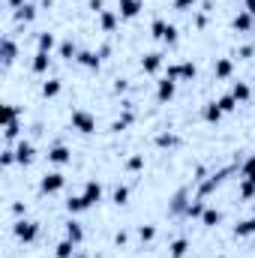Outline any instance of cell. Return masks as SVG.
Here are the masks:
<instances>
[{"label": "cell", "mask_w": 255, "mask_h": 258, "mask_svg": "<svg viewBox=\"0 0 255 258\" xmlns=\"http://www.w3.org/2000/svg\"><path fill=\"white\" fill-rule=\"evenodd\" d=\"M252 93H255V84H252Z\"/></svg>", "instance_id": "obj_48"}, {"label": "cell", "mask_w": 255, "mask_h": 258, "mask_svg": "<svg viewBox=\"0 0 255 258\" xmlns=\"http://www.w3.org/2000/svg\"><path fill=\"white\" fill-rule=\"evenodd\" d=\"M201 213H204V198H195L186 204V216L189 219H201Z\"/></svg>", "instance_id": "obj_34"}, {"label": "cell", "mask_w": 255, "mask_h": 258, "mask_svg": "<svg viewBox=\"0 0 255 258\" xmlns=\"http://www.w3.org/2000/svg\"><path fill=\"white\" fill-rule=\"evenodd\" d=\"M141 69H144V72H150V75H153V72H159V69H162V54H159V51L144 54V57H141Z\"/></svg>", "instance_id": "obj_15"}, {"label": "cell", "mask_w": 255, "mask_h": 258, "mask_svg": "<svg viewBox=\"0 0 255 258\" xmlns=\"http://www.w3.org/2000/svg\"><path fill=\"white\" fill-rule=\"evenodd\" d=\"M132 120H135V117H132V111H126L123 117H117V120L111 123V132H120V129H126L129 123H132Z\"/></svg>", "instance_id": "obj_39"}, {"label": "cell", "mask_w": 255, "mask_h": 258, "mask_svg": "<svg viewBox=\"0 0 255 258\" xmlns=\"http://www.w3.org/2000/svg\"><path fill=\"white\" fill-rule=\"evenodd\" d=\"M72 252H75V243H72V240H60V243L54 246V255L57 258H72Z\"/></svg>", "instance_id": "obj_35"}, {"label": "cell", "mask_w": 255, "mask_h": 258, "mask_svg": "<svg viewBox=\"0 0 255 258\" xmlns=\"http://www.w3.org/2000/svg\"><path fill=\"white\" fill-rule=\"evenodd\" d=\"M231 72H234V63L228 60V57H219L216 63H213V75L222 81V78H231Z\"/></svg>", "instance_id": "obj_19"}, {"label": "cell", "mask_w": 255, "mask_h": 258, "mask_svg": "<svg viewBox=\"0 0 255 258\" xmlns=\"http://www.w3.org/2000/svg\"><path fill=\"white\" fill-rule=\"evenodd\" d=\"M186 252H189V240H186V237L171 240V246H168V255H171V258H183Z\"/></svg>", "instance_id": "obj_24"}, {"label": "cell", "mask_w": 255, "mask_h": 258, "mask_svg": "<svg viewBox=\"0 0 255 258\" xmlns=\"http://www.w3.org/2000/svg\"><path fill=\"white\" fill-rule=\"evenodd\" d=\"M216 102H219V108H222V111H225V114H231V111H234V108H237V105H240V102H237V99H234V96H231V93H222V96H219V99H216Z\"/></svg>", "instance_id": "obj_32"}, {"label": "cell", "mask_w": 255, "mask_h": 258, "mask_svg": "<svg viewBox=\"0 0 255 258\" xmlns=\"http://www.w3.org/2000/svg\"><path fill=\"white\" fill-rule=\"evenodd\" d=\"M99 24H102V30H105V33H111V30L117 27V12L102 9V12H99Z\"/></svg>", "instance_id": "obj_25"}, {"label": "cell", "mask_w": 255, "mask_h": 258, "mask_svg": "<svg viewBox=\"0 0 255 258\" xmlns=\"http://www.w3.org/2000/svg\"><path fill=\"white\" fill-rule=\"evenodd\" d=\"M48 162H54V165H66V162H72V150L66 147V144H51L48 147Z\"/></svg>", "instance_id": "obj_9"}, {"label": "cell", "mask_w": 255, "mask_h": 258, "mask_svg": "<svg viewBox=\"0 0 255 258\" xmlns=\"http://www.w3.org/2000/svg\"><path fill=\"white\" fill-rule=\"evenodd\" d=\"M198 0H174V9H180V12H186V9H192Z\"/></svg>", "instance_id": "obj_44"}, {"label": "cell", "mask_w": 255, "mask_h": 258, "mask_svg": "<svg viewBox=\"0 0 255 258\" xmlns=\"http://www.w3.org/2000/svg\"><path fill=\"white\" fill-rule=\"evenodd\" d=\"M138 237H141L144 243H150V240L156 237V228H153V225H141V228H138Z\"/></svg>", "instance_id": "obj_42"}, {"label": "cell", "mask_w": 255, "mask_h": 258, "mask_svg": "<svg viewBox=\"0 0 255 258\" xmlns=\"http://www.w3.org/2000/svg\"><path fill=\"white\" fill-rule=\"evenodd\" d=\"M90 9H93V12H96V15H99V12H102V9H105V3H102V0H90Z\"/></svg>", "instance_id": "obj_46"}, {"label": "cell", "mask_w": 255, "mask_h": 258, "mask_svg": "<svg viewBox=\"0 0 255 258\" xmlns=\"http://www.w3.org/2000/svg\"><path fill=\"white\" fill-rule=\"evenodd\" d=\"M252 234H255V216H249V219H243V222L234 225V237H252Z\"/></svg>", "instance_id": "obj_27"}, {"label": "cell", "mask_w": 255, "mask_h": 258, "mask_svg": "<svg viewBox=\"0 0 255 258\" xmlns=\"http://www.w3.org/2000/svg\"><path fill=\"white\" fill-rule=\"evenodd\" d=\"M57 45V39H54V33H48V30H42L39 36H36V51H48L51 54V48Z\"/></svg>", "instance_id": "obj_21"}, {"label": "cell", "mask_w": 255, "mask_h": 258, "mask_svg": "<svg viewBox=\"0 0 255 258\" xmlns=\"http://www.w3.org/2000/svg\"><path fill=\"white\" fill-rule=\"evenodd\" d=\"M60 87H63V84H60L57 78H48V81L42 84V96H45V99H54V96L60 93Z\"/></svg>", "instance_id": "obj_30"}, {"label": "cell", "mask_w": 255, "mask_h": 258, "mask_svg": "<svg viewBox=\"0 0 255 258\" xmlns=\"http://www.w3.org/2000/svg\"><path fill=\"white\" fill-rule=\"evenodd\" d=\"M15 18H18V21H24V24H27V21H33V18H36V6H33V3L18 6V9H15Z\"/></svg>", "instance_id": "obj_28"}, {"label": "cell", "mask_w": 255, "mask_h": 258, "mask_svg": "<svg viewBox=\"0 0 255 258\" xmlns=\"http://www.w3.org/2000/svg\"><path fill=\"white\" fill-rule=\"evenodd\" d=\"M0 162H3V168H9V165L15 162V147H6L3 156H0Z\"/></svg>", "instance_id": "obj_43"}, {"label": "cell", "mask_w": 255, "mask_h": 258, "mask_svg": "<svg viewBox=\"0 0 255 258\" xmlns=\"http://www.w3.org/2000/svg\"><path fill=\"white\" fill-rule=\"evenodd\" d=\"M12 213H15L18 219H24V213H27V207H24L21 201H15V204H12Z\"/></svg>", "instance_id": "obj_45"}, {"label": "cell", "mask_w": 255, "mask_h": 258, "mask_svg": "<svg viewBox=\"0 0 255 258\" xmlns=\"http://www.w3.org/2000/svg\"><path fill=\"white\" fill-rule=\"evenodd\" d=\"M243 3H246V12H252L255 15V0H243Z\"/></svg>", "instance_id": "obj_47"}, {"label": "cell", "mask_w": 255, "mask_h": 258, "mask_svg": "<svg viewBox=\"0 0 255 258\" xmlns=\"http://www.w3.org/2000/svg\"><path fill=\"white\" fill-rule=\"evenodd\" d=\"M252 27H255V15L246 12V9H240V12L231 18V30H237V33H249Z\"/></svg>", "instance_id": "obj_8"}, {"label": "cell", "mask_w": 255, "mask_h": 258, "mask_svg": "<svg viewBox=\"0 0 255 258\" xmlns=\"http://www.w3.org/2000/svg\"><path fill=\"white\" fill-rule=\"evenodd\" d=\"M150 33H153V39H159V42H165V45H174V42H177V27H174L171 21H165V18H153Z\"/></svg>", "instance_id": "obj_1"}, {"label": "cell", "mask_w": 255, "mask_h": 258, "mask_svg": "<svg viewBox=\"0 0 255 258\" xmlns=\"http://www.w3.org/2000/svg\"><path fill=\"white\" fill-rule=\"evenodd\" d=\"M0 57H3V66L15 63V57H18V45H15L12 36H3V42H0Z\"/></svg>", "instance_id": "obj_10"}, {"label": "cell", "mask_w": 255, "mask_h": 258, "mask_svg": "<svg viewBox=\"0 0 255 258\" xmlns=\"http://www.w3.org/2000/svg\"><path fill=\"white\" fill-rule=\"evenodd\" d=\"M75 60L84 66V69H99V63H102V57H99L96 51H78V57H75Z\"/></svg>", "instance_id": "obj_17"}, {"label": "cell", "mask_w": 255, "mask_h": 258, "mask_svg": "<svg viewBox=\"0 0 255 258\" xmlns=\"http://www.w3.org/2000/svg\"><path fill=\"white\" fill-rule=\"evenodd\" d=\"M48 66H51V54H48V51H36V54H33V63H30L33 72L42 75V72H48Z\"/></svg>", "instance_id": "obj_18"}, {"label": "cell", "mask_w": 255, "mask_h": 258, "mask_svg": "<svg viewBox=\"0 0 255 258\" xmlns=\"http://www.w3.org/2000/svg\"><path fill=\"white\" fill-rule=\"evenodd\" d=\"M231 96H234L237 102H246V99L252 96V87H249L246 81H234V84H231Z\"/></svg>", "instance_id": "obj_22"}, {"label": "cell", "mask_w": 255, "mask_h": 258, "mask_svg": "<svg viewBox=\"0 0 255 258\" xmlns=\"http://www.w3.org/2000/svg\"><path fill=\"white\" fill-rule=\"evenodd\" d=\"M225 174H228V168H225V171H216V174H210V177H207V180L198 186V198H207V195L213 192V189H216L222 180H225Z\"/></svg>", "instance_id": "obj_11"}, {"label": "cell", "mask_w": 255, "mask_h": 258, "mask_svg": "<svg viewBox=\"0 0 255 258\" xmlns=\"http://www.w3.org/2000/svg\"><path fill=\"white\" fill-rule=\"evenodd\" d=\"M81 195L87 198V204H90V207H93V204H99V201H102V183H99V180H87V183H84V189H81Z\"/></svg>", "instance_id": "obj_12"}, {"label": "cell", "mask_w": 255, "mask_h": 258, "mask_svg": "<svg viewBox=\"0 0 255 258\" xmlns=\"http://www.w3.org/2000/svg\"><path fill=\"white\" fill-rule=\"evenodd\" d=\"M201 222H204L207 228H216V225L222 222V213H219L216 207H204V213H201Z\"/></svg>", "instance_id": "obj_26"}, {"label": "cell", "mask_w": 255, "mask_h": 258, "mask_svg": "<svg viewBox=\"0 0 255 258\" xmlns=\"http://www.w3.org/2000/svg\"><path fill=\"white\" fill-rule=\"evenodd\" d=\"M33 159H36L33 141H18V144H15V162H18V165H30Z\"/></svg>", "instance_id": "obj_7"}, {"label": "cell", "mask_w": 255, "mask_h": 258, "mask_svg": "<svg viewBox=\"0 0 255 258\" xmlns=\"http://www.w3.org/2000/svg\"><path fill=\"white\" fill-rule=\"evenodd\" d=\"M174 93H177V81H174V78L165 75V78L156 81V99H159V102H171Z\"/></svg>", "instance_id": "obj_6"}, {"label": "cell", "mask_w": 255, "mask_h": 258, "mask_svg": "<svg viewBox=\"0 0 255 258\" xmlns=\"http://www.w3.org/2000/svg\"><path fill=\"white\" fill-rule=\"evenodd\" d=\"M57 51H60V57H63V60H75V57H78V45H75L72 39H63Z\"/></svg>", "instance_id": "obj_29"}, {"label": "cell", "mask_w": 255, "mask_h": 258, "mask_svg": "<svg viewBox=\"0 0 255 258\" xmlns=\"http://www.w3.org/2000/svg\"><path fill=\"white\" fill-rule=\"evenodd\" d=\"M177 144H180V138L174 132H159L156 135V147H177Z\"/></svg>", "instance_id": "obj_31"}, {"label": "cell", "mask_w": 255, "mask_h": 258, "mask_svg": "<svg viewBox=\"0 0 255 258\" xmlns=\"http://www.w3.org/2000/svg\"><path fill=\"white\" fill-rule=\"evenodd\" d=\"M21 117V108L15 105V102H6L3 105V123H12V120H18Z\"/></svg>", "instance_id": "obj_33"}, {"label": "cell", "mask_w": 255, "mask_h": 258, "mask_svg": "<svg viewBox=\"0 0 255 258\" xmlns=\"http://www.w3.org/2000/svg\"><path fill=\"white\" fill-rule=\"evenodd\" d=\"M117 12L120 18H135L141 12V0H117Z\"/></svg>", "instance_id": "obj_14"}, {"label": "cell", "mask_w": 255, "mask_h": 258, "mask_svg": "<svg viewBox=\"0 0 255 258\" xmlns=\"http://www.w3.org/2000/svg\"><path fill=\"white\" fill-rule=\"evenodd\" d=\"M126 168L129 171H141V168H144V153H132L126 159Z\"/></svg>", "instance_id": "obj_38"}, {"label": "cell", "mask_w": 255, "mask_h": 258, "mask_svg": "<svg viewBox=\"0 0 255 258\" xmlns=\"http://www.w3.org/2000/svg\"><path fill=\"white\" fill-rule=\"evenodd\" d=\"M63 228H66V240H72L75 246H78V243L84 240V228H81V222H75V219H69V222H66Z\"/></svg>", "instance_id": "obj_16"}, {"label": "cell", "mask_w": 255, "mask_h": 258, "mask_svg": "<svg viewBox=\"0 0 255 258\" xmlns=\"http://www.w3.org/2000/svg\"><path fill=\"white\" fill-rule=\"evenodd\" d=\"M186 189H180V192L174 195V198H171V204H168V213H174V216H177V213H186V204H189V201H186Z\"/></svg>", "instance_id": "obj_20"}, {"label": "cell", "mask_w": 255, "mask_h": 258, "mask_svg": "<svg viewBox=\"0 0 255 258\" xmlns=\"http://www.w3.org/2000/svg\"><path fill=\"white\" fill-rule=\"evenodd\" d=\"M87 207H90V204H87L84 195H69V198H66V210H69V213H84Z\"/></svg>", "instance_id": "obj_23"}, {"label": "cell", "mask_w": 255, "mask_h": 258, "mask_svg": "<svg viewBox=\"0 0 255 258\" xmlns=\"http://www.w3.org/2000/svg\"><path fill=\"white\" fill-rule=\"evenodd\" d=\"M18 132H21V120H12V123H3V135H6L9 141H12V138H15Z\"/></svg>", "instance_id": "obj_41"}, {"label": "cell", "mask_w": 255, "mask_h": 258, "mask_svg": "<svg viewBox=\"0 0 255 258\" xmlns=\"http://www.w3.org/2000/svg\"><path fill=\"white\" fill-rule=\"evenodd\" d=\"M240 195H243V198H255V180L243 177V180H240Z\"/></svg>", "instance_id": "obj_40"}, {"label": "cell", "mask_w": 255, "mask_h": 258, "mask_svg": "<svg viewBox=\"0 0 255 258\" xmlns=\"http://www.w3.org/2000/svg\"><path fill=\"white\" fill-rule=\"evenodd\" d=\"M240 177H249V180H255V153L243 159V165H240Z\"/></svg>", "instance_id": "obj_36"}, {"label": "cell", "mask_w": 255, "mask_h": 258, "mask_svg": "<svg viewBox=\"0 0 255 258\" xmlns=\"http://www.w3.org/2000/svg\"><path fill=\"white\" fill-rule=\"evenodd\" d=\"M69 126L78 129L81 135H90V132H96V114H90L87 108H75L69 117Z\"/></svg>", "instance_id": "obj_2"}, {"label": "cell", "mask_w": 255, "mask_h": 258, "mask_svg": "<svg viewBox=\"0 0 255 258\" xmlns=\"http://www.w3.org/2000/svg\"><path fill=\"white\" fill-rule=\"evenodd\" d=\"M198 75V66L192 63V60H183V63H171L168 66V78H174V81H192Z\"/></svg>", "instance_id": "obj_5"}, {"label": "cell", "mask_w": 255, "mask_h": 258, "mask_svg": "<svg viewBox=\"0 0 255 258\" xmlns=\"http://www.w3.org/2000/svg\"><path fill=\"white\" fill-rule=\"evenodd\" d=\"M63 186H66V177L60 171H48V174H42V180H39V192L42 195H54V192H60Z\"/></svg>", "instance_id": "obj_4"}, {"label": "cell", "mask_w": 255, "mask_h": 258, "mask_svg": "<svg viewBox=\"0 0 255 258\" xmlns=\"http://www.w3.org/2000/svg\"><path fill=\"white\" fill-rule=\"evenodd\" d=\"M222 114H225V111L219 108V102H216V99H210V102L201 108V117H204L207 123H219V120H222Z\"/></svg>", "instance_id": "obj_13"}, {"label": "cell", "mask_w": 255, "mask_h": 258, "mask_svg": "<svg viewBox=\"0 0 255 258\" xmlns=\"http://www.w3.org/2000/svg\"><path fill=\"white\" fill-rule=\"evenodd\" d=\"M111 201H114V204H126V201H129V186H123V183H120V186H114Z\"/></svg>", "instance_id": "obj_37"}, {"label": "cell", "mask_w": 255, "mask_h": 258, "mask_svg": "<svg viewBox=\"0 0 255 258\" xmlns=\"http://www.w3.org/2000/svg\"><path fill=\"white\" fill-rule=\"evenodd\" d=\"M12 234H15L21 243H33V240L39 237V222H33V219H15Z\"/></svg>", "instance_id": "obj_3"}]
</instances>
